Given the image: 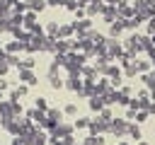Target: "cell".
Instances as JSON below:
<instances>
[{
  "label": "cell",
  "instance_id": "obj_26",
  "mask_svg": "<svg viewBox=\"0 0 155 145\" xmlns=\"http://www.w3.org/2000/svg\"><path fill=\"white\" fill-rule=\"evenodd\" d=\"M85 145H104V138L102 135H87L85 138Z\"/></svg>",
  "mask_w": 155,
  "mask_h": 145
},
{
  "label": "cell",
  "instance_id": "obj_46",
  "mask_svg": "<svg viewBox=\"0 0 155 145\" xmlns=\"http://www.w3.org/2000/svg\"><path fill=\"white\" fill-rule=\"evenodd\" d=\"M12 145H24V143L19 140V135H15V138H12Z\"/></svg>",
  "mask_w": 155,
  "mask_h": 145
},
{
  "label": "cell",
  "instance_id": "obj_27",
  "mask_svg": "<svg viewBox=\"0 0 155 145\" xmlns=\"http://www.w3.org/2000/svg\"><path fill=\"white\" fill-rule=\"evenodd\" d=\"M138 24H140L138 17H128V19H124V29H136Z\"/></svg>",
  "mask_w": 155,
  "mask_h": 145
},
{
  "label": "cell",
  "instance_id": "obj_30",
  "mask_svg": "<svg viewBox=\"0 0 155 145\" xmlns=\"http://www.w3.org/2000/svg\"><path fill=\"white\" fill-rule=\"evenodd\" d=\"M90 121H92V118L80 116V118H75V123H73V126H75V128H87V126H90Z\"/></svg>",
  "mask_w": 155,
  "mask_h": 145
},
{
  "label": "cell",
  "instance_id": "obj_2",
  "mask_svg": "<svg viewBox=\"0 0 155 145\" xmlns=\"http://www.w3.org/2000/svg\"><path fill=\"white\" fill-rule=\"evenodd\" d=\"M124 48H126L128 53H133V56H136L138 51H143V48H145V46H143V34H131V36L124 41Z\"/></svg>",
  "mask_w": 155,
  "mask_h": 145
},
{
  "label": "cell",
  "instance_id": "obj_37",
  "mask_svg": "<svg viewBox=\"0 0 155 145\" xmlns=\"http://www.w3.org/2000/svg\"><path fill=\"white\" fill-rule=\"evenodd\" d=\"M136 65H138V70H140V72H148V68H150V63H148V60H136Z\"/></svg>",
  "mask_w": 155,
  "mask_h": 145
},
{
  "label": "cell",
  "instance_id": "obj_43",
  "mask_svg": "<svg viewBox=\"0 0 155 145\" xmlns=\"http://www.w3.org/2000/svg\"><path fill=\"white\" fill-rule=\"evenodd\" d=\"M148 56H150V60L155 63V46H150V48H148Z\"/></svg>",
  "mask_w": 155,
  "mask_h": 145
},
{
  "label": "cell",
  "instance_id": "obj_1",
  "mask_svg": "<svg viewBox=\"0 0 155 145\" xmlns=\"http://www.w3.org/2000/svg\"><path fill=\"white\" fill-rule=\"evenodd\" d=\"M12 118H17L15 104H12L10 99H7V102H2V99H0V126L5 128V126H7L10 121H12Z\"/></svg>",
  "mask_w": 155,
  "mask_h": 145
},
{
  "label": "cell",
  "instance_id": "obj_4",
  "mask_svg": "<svg viewBox=\"0 0 155 145\" xmlns=\"http://www.w3.org/2000/svg\"><path fill=\"white\" fill-rule=\"evenodd\" d=\"M87 130H90V135H102V133H109V123H104L102 118H92Z\"/></svg>",
  "mask_w": 155,
  "mask_h": 145
},
{
  "label": "cell",
  "instance_id": "obj_42",
  "mask_svg": "<svg viewBox=\"0 0 155 145\" xmlns=\"http://www.w3.org/2000/svg\"><path fill=\"white\" fill-rule=\"evenodd\" d=\"M145 111H148V114H155V102H150V104L145 106Z\"/></svg>",
  "mask_w": 155,
  "mask_h": 145
},
{
  "label": "cell",
  "instance_id": "obj_49",
  "mask_svg": "<svg viewBox=\"0 0 155 145\" xmlns=\"http://www.w3.org/2000/svg\"><path fill=\"white\" fill-rule=\"evenodd\" d=\"M136 145H148V143H143V140H138V143H136Z\"/></svg>",
  "mask_w": 155,
  "mask_h": 145
},
{
  "label": "cell",
  "instance_id": "obj_11",
  "mask_svg": "<svg viewBox=\"0 0 155 145\" xmlns=\"http://www.w3.org/2000/svg\"><path fill=\"white\" fill-rule=\"evenodd\" d=\"M104 106H107V104H104L102 94H92V97H90V109H92L94 114H99V111H102Z\"/></svg>",
  "mask_w": 155,
  "mask_h": 145
},
{
  "label": "cell",
  "instance_id": "obj_35",
  "mask_svg": "<svg viewBox=\"0 0 155 145\" xmlns=\"http://www.w3.org/2000/svg\"><path fill=\"white\" fill-rule=\"evenodd\" d=\"M78 7H80V2H78V0H65V10H70V12H75Z\"/></svg>",
  "mask_w": 155,
  "mask_h": 145
},
{
  "label": "cell",
  "instance_id": "obj_15",
  "mask_svg": "<svg viewBox=\"0 0 155 145\" xmlns=\"http://www.w3.org/2000/svg\"><path fill=\"white\" fill-rule=\"evenodd\" d=\"M5 51H7V53H19V51H27V44H24V41H10V44L5 46Z\"/></svg>",
  "mask_w": 155,
  "mask_h": 145
},
{
  "label": "cell",
  "instance_id": "obj_45",
  "mask_svg": "<svg viewBox=\"0 0 155 145\" xmlns=\"http://www.w3.org/2000/svg\"><path fill=\"white\" fill-rule=\"evenodd\" d=\"M121 94L124 97H131V87H121Z\"/></svg>",
  "mask_w": 155,
  "mask_h": 145
},
{
  "label": "cell",
  "instance_id": "obj_33",
  "mask_svg": "<svg viewBox=\"0 0 155 145\" xmlns=\"http://www.w3.org/2000/svg\"><path fill=\"white\" fill-rule=\"evenodd\" d=\"M46 140H48V138H46V133H44V130H39V133H36V140H34V145H46Z\"/></svg>",
  "mask_w": 155,
  "mask_h": 145
},
{
  "label": "cell",
  "instance_id": "obj_10",
  "mask_svg": "<svg viewBox=\"0 0 155 145\" xmlns=\"http://www.w3.org/2000/svg\"><path fill=\"white\" fill-rule=\"evenodd\" d=\"M65 87L70 89V92H80L85 85H82V75H70L68 80H65Z\"/></svg>",
  "mask_w": 155,
  "mask_h": 145
},
{
  "label": "cell",
  "instance_id": "obj_34",
  "mask_svg": "<svg viewBox=\"0 0 155 145\" xmlns=\"http://www.w3.org/2000/svg\"><path fill=\"white\" fill-rule=\"evenodd\" d=\"M63 114H68V116H75V114H78V106H75V104H65Z\"/></svg>",
  "mask_w": 155,
  "mask_h": 145
},
{
  "label": "cell",
  "instance_id": "obj_36",
  "mask_svg": "<svg viewBox=\"0 0 155 145\" xmlns=\"http://www.w3.org/2000/svg\"><path fill=\"white\" fill-rule=\"evenodd\" d=\"M7 72H10V63L7 60H0V77H5Z\"/></svg>",
  "mask_w": 155,
  "mask_h": 145
},
{
  "label": "cell",
  "instance_id": "obj_20",
  "mask_svg": "<svg viewBox=\"0 0 155 145\" xmlns=\"http://www.w3.org/2000/svg\"><path fill=\"white\" fill-rule=\"evenodd\" d=\"M27 5H29V10H31V12H41L44 7H48V5H46V0H27Z\"/></svg>",
  "mask_w": 155,
  "mask_h": 145
},
{
  "label": "cell",
  "instance_id": "obj_13",
  "mask_svg": "<svg viewBox=\"0 0 155 145\" xmlns=\"http://www.w3.org/2000/svg\"><path fill=\"white\" fill-rule=\"evenodd\" d=\"M27 92H29V85H17L10 94V102H19V97H27Z\"/></svg>",
  "mask_w": 155,
  "mask_h": 145
},
{
  "label": "cell",
  "instance_id": "obj_44",
  "mask_svg": "<svg viewBox=\"0 0 155 145\" xmlns=\"http://www.w3.org/2000/svg\"><path fill=\"white\" fill-rule=\"evenodd\" d=\"M80 2V7H87V5H92V2H97V0H78Z\"/></svg>",
  "mask_w": 155,
  "mask_h": 145
},
{
  "label": "cell",
  "instance_id": "obj_14",
  "mask_svg": "<svg viewBox=\"0 0 155 145\" xmlns=\"http://www.w3.org/2000/svg\"><path fill=\"white\" fill-rule=\"evenodd\" d=\"M121 31H124V19H116V22L109 24V36H111V39H116Z\"/></svg>",
  "mask_w": 155,
  "mask_h": 145
},
{
  "label": "cell",
  "instance_id": "obj_17",
  "mask_svg": "<svg viewBox=\"0 0 155 145\" xmlns=\"http://www.w3.org/2000/svg\"><path fill=\"white\" fill-rule=\"evenodd\" d=\"M48 85H51L53 89H61V87H65V82L58 77V72H48Z\"/></svg>",
  "mask_w": 155,
  "mask_h": 145
},
{
  "label": "cell",
  "instance_id": "obj_47",
  "mask_svg": "<svg viewBox=\"0 0 155 145\" xmlns=\"http://www.w3.org/2000/svg\"><path fill=\"white\" fill-rule=\"evenodd\" d=\"M17 2H19V0H7V5H10V7H15Z\"/></svg>",
  "mask_w": 155,
  "mask_h": 145
},
{
  "label": "cell",
  "instance_id": "obj_31",
  "mask_svg": "<svg viewBox=\"0 0 155 145\" xmlns=\"http://www.w3.org/2000/svg\"><path fill=\"white\" fill-rule=\"evenodd\" d=\"M124 72H126V75H128V77H133V75H138V72H140V70H138V65H136V60H133V63H131V65H126V70H124Z\"/></svg>",
  "mask_w": 155,
  "mask_h": 145
},
{
  "label": "cell",
  "instance_id": "obj_25",
  "mask_svg": "<svg viewBox=\"0 0 155 145\" xmlns=\"http://www.w3.org/2000/svg\"><path fill=\"white\" fill-rule=\"evenodd\" d=\"M34 63H36V60H34L31 56H24V58H19V68H29V70H31V68H34ZM19 68H17V70H19Z\"/></svg>",
  "mask_w": 155,
  "mask_h": 145
},
{
  "label": "cell",
  "instance_id": "obj_28",
  "mask_svg": "<svg viewBox=\"0 0 155 145\" xmlns=\"http://www.w3.org/2000/svg\"><path fill=\"white\" fill-rule=\"evenodd\" d=\"M58 29H61L58 22H48L46 24V34H51V36H58Z\"/></svg>",
  "mask_w": 155,
  "mask_h": 145
},
{
  "label": "cell",
  "instance_id": "obj_24",
  "mask_svg": "<svg viewBox=\"0 0 155 145\" xmlns=\"http://www.w3.org/2000/svg\"><path fill=\"white\" fill-rule=\"evenodd\" d=\"M97 118H102L104 123H111V121H114V116H111V109H109V106H104V109L97 114Z\"/></svg>",
  "mask_w": 155,
  "mask_h": 145
},
{
  "label": "cell",
  "instance_id": "obj_21",
  "mask_svg": "<svg viewBox=\"0 0 155 145\" xmlns=\"http://www.w3.org/2000/svg\"><path fill=\"white\" fill-rule=\"evenodd\" d=\"M140 80H143V85H145L148 89H153V87H155V72H143V75H140Z\"/></svg>",
  "mask_w": 155,
  "mask_h": 145
},
{
  "label": "cell",
  "instance_id": "obj_40",
  "mask_svg": "<svg viewBox=\"0 0 155 145\" xmlns=\"http://www.w3.org/2000/svg\"><path fill=\"white\" fill-rule=\"evenodd\" d=\"M46 5H48V7H58V5L65 7V0H46Z\"/></svg>",
  "mask_w": 155,
  "mask_h": 145
},
{
  "label": "cell",
  "instance_id": "obj_32",
  "mask_svg": "<svg viewBox=\"0 0 155 145\" xmlns=\"http://www.w3.org/2000/svg\"><path fill=\"white\" fill-rule=\"evenodd\" d=\"M148 116H150V114H148L145 109H140V111L136 114V123H143V121H148Z\"/></svg>",
  "mask_w": 155,
  "mask_h": 145
},
{
  "label": "cell",
  "instance_id": "obj_3",
  "mask_svg": "<svg viewBox=\"0 0 155 145\" xmlns=\"http://www.w3.org/2000/svg\"><path fill=\"white\" fill-rule=\"evenodd\" d=\"M124 44H119V41H114V39H107V53H109V58L111 60H116L119 56H124Z\"/></svg>",
  "mask_w": 155,
  "mask_h": 145
},
{
  "label": "cell",
  "instance_id": "obj_8",
  "mask_svg": "<svg viewBox=\"0 0 155 145\" xmlns=\"http://www.w3.org/2000/svg\"><path fill=\"white\" fill-rule=\"evenodd\" d=\"M73 128H75L73 123H63V121H61V123H56V126H53L51 135H58V138H63V135H70V133H73Z\"/></svg>",
  "mask_w": 155,
  "mask_h": 145
},
{
  "label": "cell",
  "instance_id": "obj_12",
  "mask_svg": "<svg viewBox=\"0 0 155 145\" xmlns=\"http://www.w3.org/2000/svg\"><path fill=\"white\" fill-rule=\"evenodd\" d=\"M24 116H27V118H31L34 123H41V121H44V116H46V111H41V109H36V106H31L29 111H24Z\"/></svg>",
  "mask_w": 155,
  "mask_h": 145
},
{
  "label": "cell",
  "instance_id": "obj_5",
  "mask_svg": "<svg viewBox=\"0 0 155 145\" xmlns=\"http://www.w3.org/2000/svg\"><path fill=\"white\" fill-rule=\"evenodd\" d=\"M17 72H19V82H24V85H29V87L39 82V77H36V75H34V72H31L29 68H19Z\"/></svg>",
  "mask_w": 155,
  "mask_h": 145
},
{
  "label": "cell",
  "instance_id": "obj_6",
  "mask_svg": "<svg viewBox=\"0 0 155 145\" xmlns=\"http://www.w3.org/2000/svg\"><path fill=\"white\" fill-rule=\"evenodd\" d=\"M126 128H128V121H126V118H114V121L109 123V133H116V135H124Z\"/></svg>",
  "mask_w": 155,
  "mask_h": 145
},
{
  "label": "cell",
  "instance_id": "obj_48",
  "mask_svg": "<svg viewBox=\"0 0 155 145\" xmlns=\"http://www.w3.org/2000/svg\"><path fill=\"white\" fill-rule=\"evenodd\" d=\"M150 97H153V102H155V87H153V89H150Z\"/></svg>",
  "mask_w": 155,
  "mask_h": 145
},
{
  "label": "cell",
  "instance_id": "obj_9",
  "mask_svg": "<svg viewBox=\"0 0 155 145\" xmlns=\"http://www.w3.org/2000/svg\"><path fill=\"white\" fill-rule=\"evenodd\" d=\"M36 24H39V22H36V12H31V10H27V12L22 14V27L31 31V29H34Z\"/></svg>",
  "mask_w": 155,
  "mask_h": 145
},
{
  "label": "cell",
  "instance_id": "obj_29",
  "mask_svg": "<svg viewBox=\"0 0 155 145\" xmlns=\"http://www.w3.org/2000/svg\"><path fill=\"white\" fill-rule=\"evenodd\" d=\"M34 106L41 109V111H48V102H46L44 97H36V99H34Z\"/></svg>",
  "mask_w": 155,
  "mask_h": 145
},
{
  "label": "cell",
  "instance_id": "obj_7",
  "mask_svg": "<svg viewBox=\"0 0 155 145\" xmlns=\"http://www.w3.org/2000/svg\"><path fill=\"white\" fill-rule=\"evenodd\" d=\"M73 29H75L78 34H87V31L92 29V19H90V17H82V19H75V22H73Z\"/></svg>",
  "mask_w": 155,
  "mask_h": 145
},
{
  "label": "cell",
  "instance_id": "obj_38",
  "mask_svg": "<svg viewBox=\"0 0 155 145\" xmlns=\"http://www.w3.org/2000/svg\"><path fill=\"white\" fill-rule=\"evenodd\" d=\"M140 109H131L128 106V111H126V121H136V114H138Z\"/></svg>",
  "mask_w": 155,
  "mask_h": 145
},
{
  "label": "cell",
  "instance_id": "obj_41",
  "mask_svg": "<svg viewBox=\"0 0 155 145\" xmlns=\"http://www.w3.org/2000/svg\"><path fill=\"white\" fill-rule=\"evenodd\" d=\"M7 87H10V82H7L5 77H0V92H2V89H7Z\"/></svg>",
  "mask_w": 155,
  "mask_h": 145
},
{
  "label": "cell",
  "instance_id": "obj_16",
  "mask_svg": "<svg viewBox=\"0 0 155 145\" xmlns=\"http://www.w3.org/2000/svg\"><path fill=\"white\" fill-rule=\"evenodd\" d=\"M126 135H128V138H133L136 143L143 138V135H140V128H138V123H128V128H126Z\"/></svg>",
  "mask_w": 155,
  "mask_h": 145
},
{
  "label": "cell",
  "instance_id": "obj_19",
  "mask_svg": "<svg viewBox=\"0 0 155 145\" xmlns=\"http://www.w3.org/2000/svg\"><path fill=\"white\" fill-rule=\"evenodd\" d=\"M104 75H107V77H121L124 72H121V68H119V65L109 63V65H107V70H104Z\"/></svg>",
  "mask_w": 155,
  "mask_h": 145
},
{
  "label": "cell",
  "instance_id": "obj_39",
  "mask_svg": "<svg viewBox=\"0 0 155 145\" xmlns=\"http://www.w3.org/2000/svg\"><path fill=\"white\" fill-rule=\"evenodd\" d=\"M148 34H155V14L148 19Z\"/></svg>",
  "mask_w": 155,
  "mask_h": 145
},
{
  "label": "cell",
  "instance_id": "obj_18",
  "mask_svg": "<svg viewBox=\"0 0 155 145\" xmlns=\"http://www.w3.org/2000/svg\"><path fill=\"white\" fill-rule=\"evenodd\" d=\"M150 102H153L150 92H148V89H140V92H138V104H140V109H145V106H148Z\"/></svg>",
  "mask_w": 155,
  "mask_h": 145
},
{
  "label": "cell",
  "instance_id": "obj_23",
  "mask_svg": "<svg viewBox=\"0 0 155 145\" xmlns=\"http://www.w3.org/2000/svg\"><path fill=\"white\" fill-rule=\"evenodd\" d=\"M46 116H48L53 123H61V121H63V111H58V109H48Z\"/></svg>",
  "mask_w": 155,
  "mask_h": 145
},
{
  "label": "cell",
  "instance_id": "obj_22",
  "mask_svg": "<svg viewBox=\"0 0 155 145\" xmlns=\"http://www.w3.org/2000/svg\"><path fill=\"white\" fill-rule=\"evenodd\" d=\"M73 24H61V29H58V36L61 39H68V36H73Z\"/></svg>",
  "mask_w": 155,
  "mask_h": 145
}]
</instances>
